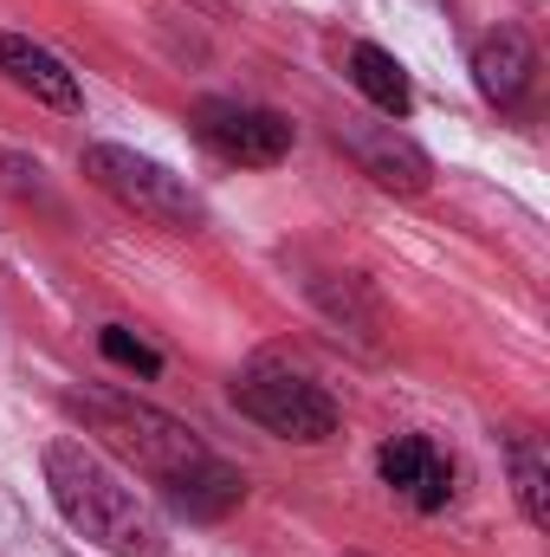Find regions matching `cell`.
<instances>
[{"label": "cell", "mask_w": 550, "mask_h": 557, "mask_svg": "<svg viewBox=\"0 0 550 557\" xmlns=\"http://www.w3.org/2000/svg\"><path fill=\"white\" fill-rule=\"evenodd\" d=\"M162 499H168L182 519H195V525H221V519L247 499V480H240L227 460L201 454L195 467H182V473H168V480H162Z\"/></svg>", "instance_id": "9c48e42d"}, {"label": "cell", "mask_w": 550, "mask_h": 557, "mask_svg": "<svg viewBox=\"0 0 550 557\" xmlns=\"http://www.w3.org/2000/svg\"><path fill=\"white\" fill-rule=\"evenodd\" d=\"M343 72H350V85H357L383 117L402 124L414 111V85H409V72H402L396 52H383V46H370V39H350V46H343Z\"/></svg>", "instance_id": "8fae6325"}, {"label": "cell", "mask_w": 550, "mask_h": 557, "mask_svg": "<svg viewBox=\"0 0 550 557\" xmlns=\"http://www.w3.org/2000/svg\"><path fill=\"white\" fill-rule=\"evenodd\" d=\"M234 409L247 421H260L266 434H278V441H298V447H317V441L337 434V403L311 376L278 370V363H253V370L234 376Z\"/></svg>", "instance_id": "277c9868"}, {"label": "cell", "mask_w": 550, "mask_h": 557, "mask_svg": "<svg viewBox=\"0 0 550 557\" xmlns=\"http://www.w3.org/2000/svg\"><path fill=\"white\" fill-rule=\"evenodd\" d=\"M0 72H7V85H13V91H26V98H33V104H46V111H65V117H78V111H85L78 72H72L59 52H46L39 39H26V33H0Z\"/></svg>", "instance_id": "52a82bcc"}, {"label": "cell", "mask_w": 550, "mask_h": 557, "mask_svg": "<svg viewBox=\"0 0 550 557\" xmlns=\"http://www.w3.org/2000/svg\"><path fill=\"white\" fill-rule=\"evenodd\" d=\"M78 169H85L91 188H104V195H111L117 208H130L137 221H155V227H168V234L201 227V195H195L182 175H168L155 156H137V149H124V143H85Z\"/></svg>", "instance_id": "3957f363"}, {"label": "cell", "mask_w": 550, "mask_h": 557, "mask_svg": "<svg viewBox=\"0 0 550 557\" xmlns=\"http://www.w3.org/2000/svg\"><path fill=\"white\" fill-rule=\"evenodd\" d=\"M39 467H46V493H52L59 519L85 545H98V552H111V557H162L168 552V525L155 519V506L142 499L111 460H98L85 441H65V434L46 441Z\"/></svg>", "instance_id": "6da1fadb"}, {"label": "cell", "mask_w": 550, "mask_h": 557, "mask_svg": "<svg viewBox=\"0 0 550 557\" xmlns=\"http://www.w3.org/2000/svg\"><path fill=\"white\" fill-rule=\"evenodd\" d=\"M72 409L91 421V434H104V447H117L137 473H149L155 486L182 467H195L208 454V441L188 428V421L162 416L137 396H72Z\"/></svg>", "instance_id": "7a4b0ae2"}, {"label": "cell", "mask_w": 550, "mask_h": 557, "mask_svg": "<svg viewBox=\"0 0 550 557\" xmlns=\"http://www.w3.org/2000/svg\"><path fill=\"white\" fill-rule=\"evenodd\" d=\"M343 143H350L357 169H363L376 188H389V195H421V188L434 182V162H427L396 124H383V131H343Z\"/></svg>", "instance_id": "30bf717a"}, {"label": "cell", "mask_w": 550, "mask_h": 557, "mask_svg": "<svg viewBox=\"0 0 550 557\" xmlns=\"http://www.w3.org/2000/svg\"><path fill=\"white\" fill-rule=\"evenodd\" d=\"M98 344H104V357H111V363H124V370H137V376H155V370H162V357H155L142 337H130L124 324H104V331H98Z\"/></svg>", "instance_id": "4fadbf2b"}, {"label": "cell", "mask_w": 550, "mask_h": 557, "mask_svg": "<svg viewBox=\"0 0 550 557\" xmlns=\"http://www.w3.org/2000/svg\"><path fill=\"white\" fill-rule=\"evenodd\" d=\"M505 454H512V486H518V506H525V519L550 532V467H545V447L532 441V434H512L505 441Z\"/></svg>", "instance_id": "7c38bea8"}, {"label": "cell", "mask_w": 550, "mask_h": 557, "mask_svg": "<svg viewBox=\"0 0 550 557\" xmlns=\"http://www.w3.org/2000/svg\"><path fill=\"white\" fill-rule=\"evenodd\" d=\"M532 78H538V46H532L518 26H499V33H486V39L473 46V85H479L499 111H512V104L532 91Z\"/></svg>", "instance_id": "ba28073f"}, {"label": "cell", "mask_w": 550, "mask_h": 557, "mask_svg": "<svg viewBox=\"0 0 550 557\" xmlns=\"http://www.w3.org/2000/svg\"><path fill=\"white\" fill-rule=\"evenodd\" d=\"M376 473H383V486L414 506V512H447V499H453V460L427 441V434H396V441H383L376 447Z\"/></svg>", "instance_id": "8992f818"}, {"label": "cell", "mask_w": 550, "mask_h": 557, "mask_svg": "<svg viewBox=\"0 0 550 557\" xmlns=\"http://www.w3.org/2000/svg\"><path fill=\"white\" fill-rule=\"evenodd\" d=\"M201 149H214L221 162H240V169H273L291 156V117H278L266 104H247V98H201L188 111Z\"/></svg>", "instance_id": "5b68a950"}]
</instances>
